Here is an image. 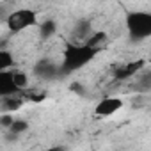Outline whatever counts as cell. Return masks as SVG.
I'll return each instance as SVG.
<instances>
[{
  "label": "cell",
  "instance_id": "52a82bcc",
  "mask_svg": "<svg viewBox=\"0 0 151 151\" xmlns=\"http://www.w3.org/2000/svg\"><path fill=\"white\" fill-rule=\"evenodd\" d=\"M146 62L142 59L139 60H133V62H128V64H123V66H117L116 71H114V77L117 80H128V78H133L144 69Z\"/></svg>",
  "mask_w": 151,
  "mask_h": 151
},
{
  "label": "cell",
  "instance_id": "8992f818",
  "mask_svg": "<svg viewBox=\"0 0 151 151\" xmlns=\"http://www.w3.org/2000/svg\"><path fill=\"white\" fill-rule=\"evenodd\" d=\"M93 25H91V22L89 20H78L77 23L73 25V29H71V34H69V37H71V43H77V45H86L87 41H89V37L93 36Z\"/></svg>",
  "mask_w": 151,
  "mask_h": 151
},
{
  "label": "cell",
  "instance_id": "3957f363",
  "mask_svg": "<svg viewBox=\"0 0 151 151\" xmlns=\"http://www.w3.org/2000/svg\"><path fill=\"white\" fill-rule=\"evenodd\" d=\"M4 23L7 25V29L11 32H22L25 29H30V27H36L39 25L37 23V13L34 9H16L13 13H9L4 20Z\"/></svg>",
  "mask_w": 151,
  "mask_h": 151
},
{
  "label": "cell",
  "instance_id": "6da1fadb",
  "mask_svg": "<svg viewBox=\"0 0 151 151\" xmlns=\"http://www.w3.org/2000/svg\"><path fill=\"white\" fill-rule=\"evenodd\" d=\"M100 50L86 45H77V43H69L64 52H62V62H60V75H71L75 71L82 69L87 66L98 53Z\"/></svg>",
  "mask_w": 151,
  "mask_h": 151
},
{
  "label": "cell",
  "instance_id": "9c48e42d",
  "mask_svg": "<svg viewBox=\"0 0 151 151\" xmlns=\"http://www.w3.org/2000/svg\"><path fill=\"white\" fill-rule=\"evenodd\" d=\"M23 105V100L18 94H9V96H0V110L2 112H16Z\"/></svg>",
  "mask_w": 151,
  "mask_h": 151
},
{
  "label": "cell",
  "instance_id": "8fae6325",
  "mask_svg": "<svg viewBox=\"0 0 151 151\" xmlns=\"http://www.w3.org/2000/svg\"><path fill=\"white\" fill-rule=\"evenodd\" d=\"M107 39H109V36H107V32H93V36L89 37V41H87V45L89 46H93V48H96V50H101V46L107 43Z\"/></svg>",
  "mask_w": 151,
  "mask_h": 151
},
{
  "label": "cell",
  "instance_id": "9a60e30c",
  "mask_svg": "<svg viewBox=\"0 0 151 151\" xmlns=\"http://www.w3.org/2000/svg\"><path fill=\"white\" fill-rule=\"evenodd\" d=\"M11 133H14V135H22V133H25L27 130H29V123L25 121V119H14V123L11 124Z\"/></svg>",
  "mask_w": 151,
  "mask_h": 151
},
{
  "label": "cell",
  "instance_id": "ba28073f",
  "mask_svg": "<svg viewBox=\"0 0 151 151\" xmlns=\"http://www.w3.org/2000/svg\"><path fill=\"white\" fill-rule=\"evenodd\" d=\"M20 87L16 86L13 78V69L0 71V96H9V94H18Z\"/></svg>",
  "mask_w": 151,
  "mask_h": 151
},
{
  "label": "cell",
  "instance_id": "277c9868",
  "mask_svg": "<svg viewBox=\"0 0 151 151\" xmlns=\"http://www.w3.org/2000/svg\"><path fill=\"white\" fill-rule=\"evenodd\" d=\"M123 109V100L117 98V96H105L101 98L96 107H94V114L98 117H109V116H114L116 112H119Z\"/></svg>",
  "mask_w": 151,
  "mask_h": 151
},
{
  "label": "cell",
  "instance_id": "5bb4252c",
  "mask_svg": "<svg viewBox=\"0 0 151 151\" xmlns=\"http://www.w3.org/2000/svg\"><path fill=\"white\" fill-rule=\"evenodd\" d=\"M13 78H14L16 86L20 87V91H23V89L29 86V77H27L25 71H20V69H14V68H13Z\"/></svg>",
  "mask_w": 151,
  "mask_h": 151
},
{
  "label": "cell",
  "instance_id": "4fadbf2b",
  "mask_svg": "<svg viewBox=\"0 0 151 151\" xmlns=\"http://www.w3.org/2000/svg\"><path fill=\"white\" fill-rule=\"evenodd\" d=\"M55 32H57V23H55V22L48 20V22H43V23H39V34H41V37H43V39H48V37H52Z\"/></svg>",
  "mask_w": 151,
  "mask_h": 151
},
{
  "label": "cell",
  "instance_id": "7a4b0ae2",
  "mask_svg": "<svg viewBox=\"0 0 151 151\" xmlns=\"http://www.w3.org/2000/svg\"><path fill=\"white\" fill-rule=\"evenodd\" d=\"M124 25L132 43H140L151 37V11H130L126 13Z\"/></svg>",
  "mask_w": 151,
  "mask_h": 151
},
{
  "label": "cell",
  "instance_id": "7c38bea8",
  "mask_svg": "<svg viewBox=\"0 0 151 151\" xmlns=\"http://www.w3.org/2000/svg\"><path fill=\"white\" fill-rule=\"evenodd\" d=\"M14 66V57L9 50H0V71L13 69Z\"/></svg>",
  "mask_w": 151,
  "mask_h": 151
},
{
  "label": "cell",
  "instance_id": "5b68a950",
  "mask_svg": "<svg viewBox=\"0 0 151 151\" xmlns=\"http://www.w3.org/2000/svg\"><path fill=\"white\" fill-rule=\"evenodd\" d=\"M32 71H34L36 77L41 78V80H53V78H57L60 75V64L57 66L50 59H41L39 62H36Z\"/></svg>",
  "mask_w": 151,
  "mask_h": 151
},
{
  "label": "cell",
  "instance_id": "2e32d148",
  "mask_svg": "<svg viewBox=\"0 0 151 151\" xmlns=\"http://www.w3.org/2000/svg\"><path fill=\"white\" fill-rule=\"evenodd\" d=\"M14 123V117L11 116V112H2L0 114V126L2 128H11V124Z\"/></svg>",
  "mask_w": 151,
  "mask_h": 151
},
{
  "label": "cell",
  "instance_id": "30bf717a",
  "mask_svg": "<svg viewBox=\"0 0 151 151\" xmlns=\"http://www.w3.org/2000/svg\"><path fill=\"white\" fill-rule=\"evenodd\" d=\"M133 89L140 94L151 93V69H142L137 75V80L133 84Z\"/></svg>",
  "mask_w": 151,
  "mask_h": 151
}]
</instances>
